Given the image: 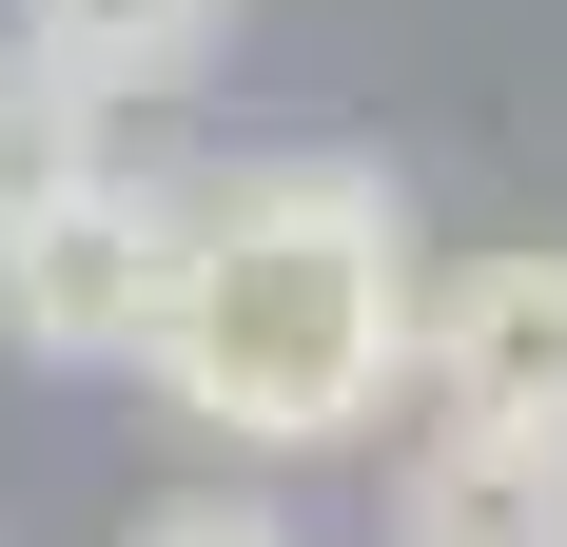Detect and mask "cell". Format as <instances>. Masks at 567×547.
I'll use <instances>...</instances> for the list:
<instances>
[{"mask_svg":"<svg viewBox=\"0 0 567 547\" xmlns=\"http://www.w3.org/2000/svg\"><path fill=\"white\" fill-rule=\"evenodd\" d=\"M411 293L431 274H411L392 157H255V176H196L176 313L137 372L216 450H352L411 391Z\"/></svg>","mask_w":567,"mask_h":547,"instance_id":"6da1fadb","label":"cell"},{"mask_svg":"<svg viewBox=\"0 0 567 547\" xmlns=\"http://www.w3.org/2000/svg\"><path fill=\"white\" fill-rule=\"evenodd\" d=\"M176 235H196V176L99 157L40 235H20V255H0V332H20L40 372H137V352H157V313H176Z\"/></svg>","mask_w":567,"mask_h":547,"instance_id":"7a4b0ae2","label":"cell"},{"mask_svg":"<svg viewBox=\"0 0 567 547\" xmlns=\"http://www.w3.org/2000/svg\"><path fill=\"white\" fill-rule=\"evenodd\" d=\"M411 372H431V431L567 450V255H470L451 293H411Z\"/></svg>","mask_w":567,"mask_h":547,"instance_id":"3957f363","label":"cell"},{"mask_svg":"<svg viewBox=\"0 0 567 547\" xmlns=\"http://www.w3.org/2000/svg\"><path fill=\"white\" fill-rule=\"evenodd\" d=\"M392 547H567V450L528 431H431L392 469Z\"/></svg>","mask_w":567,"mask_h":547,"instance_id":"277c9868","label":"cell"},{"mask_svg":"<svg viewBox=\"0 0 567 547\" xmlns=\"http://www.w3.org/2000/svg\"><path fill=\"white\" fill-rule=\"evenodd\" d=\"M216 20H235V0H0V40L59 59L79 99H157V79H196Z\"/></svg>","mask_w":567,"mask_h":547,"instance_id":"5b68a950","label":"cell"},{"mask_svg":"<svg viewBox=\"0 0 567 547\" xmlns=\"http://www.w3.org/2000/svg\"><path fill=\"white\" fill-rule=\"evenodd\" d=\"M99 157H117V99H79L59 59H20V40H0V255H20V235H40Z\"/></svg>","mask_w":567,"mask_h":547,"instance_id":"8992f818","label":"cell"},{"mask_svg":"<svg viewBox=\"0 0 567 547\" xmlns=\"http://www.w3.org/2000/svg\"><path fill=\"white\" fill-rule=\"evenodd\" d=\"M137 547H293V528L235 508V489H176V508H137Z\"/></svg>","mask_w":567,"mask_h":547,"instance_id":"52a82bcc","label":"cell"}]
</instances>
